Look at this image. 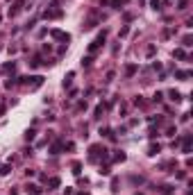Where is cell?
<instances>
[{"instance_id":"obj_3","label":"cell","mask_w":193,"mask_h":195,"mask_svg":"<svg viewBox=\"0 0 193 195\" xmlns=\"http://www.w3.org/2000/svg\"><path fill=\"white\" fill-rule=\"evenodd\" d=\"M27 193H32V195H39L41 191H39V186H27Z\"/></svg>"},{"instance_id":"obj_4","label":"cell","mask_w":193,"mask_h":195,"mask_svg":"<svg viewBox=\"0 0 193 195\" xmlns=\"http://www.w3.org/2000/svg\"><path fill=\"white\" fill-rule=\"evenodd\" d=\"M189 75H191L189 70H180V73H177V77H180V79H184V77H189Z\"/></svg>"},{"instance_id":"obj_2","label":"cell","mask_w":193,"mask_h":195,"mask_svg":"<svg viewBox=\"0 0 193 195\" xmlns=\"http://www.w3.org/2000/svg\"><path fill=\"white\" fill-rule=\"evenodd\" d=\"M52 36H55V39H62V41H68V34L59 32V30H52Z\"/></svg>"},{"instance_id":"obj_1","label":"cell","mask_w":193,"mask_h":195,"mask_svg":"<svg viewBox=\"0 0 193 195\" xmlns=\"http://www.w3.org/2000/svg\"><path fill=\"white\" fill-rule=\"evenodd\" d=\"M102 43H105V34H100V36H98L96 41L91 43V48H89V52L93 55V52H96V50H98V48H100V45H102Z\"/></svg>"}]
</instances>
